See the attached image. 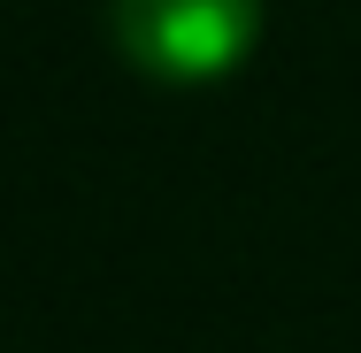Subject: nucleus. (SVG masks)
<instances>
[{
    "instance_id": "1",
    "label": "nucleus",
    "mask_w": 361,
    "mask_h": 353,
    "mask_svg": "<svg viewBox=\"0 0 361 353\" xmlns=\"http://www.w3.org/2000/svg\"><path fill=\"white\" fill-rule=\"evenodd\" d=\"M269 0H108L116 54L161 92H208L254 62Z\"/></svg>"
}]
</instances>
